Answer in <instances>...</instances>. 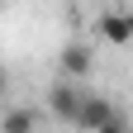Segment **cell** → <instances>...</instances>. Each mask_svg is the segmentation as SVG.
<instances>
[{
  "mask_svg": "<svg viewBox=\"0 0 133 133\" xmlns=\"http://www.w3.org/2000/svg\"><path fill=\"white\" fill-rule=\"evenodd\" d=\"M90 66H95V48L86 38H71V43H62V52H57V81H76L81 76H90Z\"/></svg>",
  "mask_w": 133,
  "mask_h": 133,
  "instance_id": "obj_1",
  "label": "cell"
},
{
  "mask_svg": "<svg viewBox=\"0 0 133 133\" xmlns=\"http://www.w3.org/2000/svg\"><path fill=\"white\" fill-rule=\"evenodd\" d=\"M95 38L109 43V48H128L133 43V10H100L95 14Z\"/></svg>",
  "mask_w": 133,
  "mask_h": 133,
  "instance_id": "obj_2",
  "label": "cell"
},
{
  "mask_svg": "<svg viewBox=\"0 0 133 133\" xmlns=\"http://www.w3.org/2000/svg\"><path fill=\"white\" fill-rule=\"evenodd\" d=\"M81 86H71V81H52L48 86V114H52L57 124H71L76 128V114H81Z\"/></svg>",
  "mask_w": 133,
  "mask_h": 133,
  "instance_id": "obj_3",
  "label": "cell"
},
{
  "mask_svg": "<svg viewBox=\"0 0 133 133\" xmlns=\"http://www.w3.org/2000/svg\"><path fill=\"white\" fill-rule=\"evenodd\" d=\"M109 119H119V109H114V100L109 95H81V114H76V128H86V133H100Z\"/></svg>",
  "mask_w": 133,
  "mask_h": 133,
  "instance_id": "obj_4",
  "label": "cell"
},
{
  "mask_svg": "<svg viewBox=\"0 0 133 133\" xmlns=\"http://www.w3.org/2000/svg\"><path fill=\"white\" fill-rule=\"evenodd\" d=\"M0 133H38V109H29V105L0 109Z\"/></svg>",
  "mask_w": 133,
  "mask_h": 133,
  "instance_id": "obj_5",
  "label": "cell"
},
{
  "mask_svg": "<svg viewBox=\"0 0 133 133\" xmlns=\"http://www.w3.org/2000/svg\"><path fill=\"white\" fill-rule=\"evenodd\" d=\"M100 133H133V128L124 124V114H119V119H109V124H105V128H100Z\"/></svg>",
  "mask_w": 133,
  "mask_h": 133,
  "instance_id": "obj_6",
  "label": "cell"
},
{
  "mask_svg": "<svg viewBox=\"0 0 133 133\" xmlns=\"http://www.w3.org/2000/svg\"><path fill=\"white\" fill-rule=\"evenodd\" d=\"M10 90V71H5V62H0V95Z\"/></svg>",
  "mask_w": 133,
  "mask_h": 133,
  "instance_id": "obj_7",
  "label": "cell"
}]
</instances>
